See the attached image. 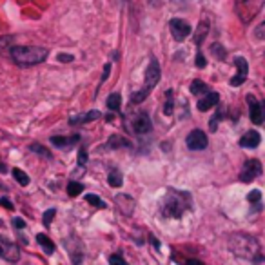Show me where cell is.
I'll return each mask as SVG.
<instances>
[{
	"label": "cell",
	"instance_id": "cell-1",
	"mask_svg": "<svg viewBox=\"0 0 265 265\" xmlns=\"http://www.w3.org/2000/svg\"><path fill=\"white\" fill-rule=\"evenodd\" d=\"M229 249L232 254L240 256V258H247L252 261L265 260L263 256H260V245H258L256 238L243 234V232H236L229 238Z\"/></svg>",
	"mask_w": 265,
	"mask_h": 265
},
{
	"label": "cell",
	"instance_id": "cell-2",
	"mask_svg": "<svg viewBox=\"0 0 265 265\" xmlns=\"http://www.w3.org/2000/svg\"><path fill=\"white\" fill-rule=\"evenodd\" d=\"M187 209H191V196L185 191L169 189L162 200V214L166 218H182Z\"/></svg>",
	"mask_w": 265,
	"mask_h": 265
},
{
	"label": "cell",
	"instance_id": "cell-3",
	"mask_svg": "<svg viewBox=\"0 0 265 265\" xmlns=\"http://www.w3.org/2000/svg\"><path fill=\"white\" fill-rule=\"evenodd\" d=\"M49 51L42 46H15L11 49V58L15 64H19L22 67L37 66L42 64L48 58Z\"/></svg>",
	"mask_w": 265,
	"mask_h": 265
},
{
	"label": "cell",
	"instance_id": "cell-4",
	"mask_svg": "<svg viewBox=\"0 0 265 265\" xmlns=\"http://www.w3.org/2000/svg\"><path fill=\"white\" fill-rule=\"evenodd\" d=\"M160 75H162V71H160V66H158V60L151 57L149 66H147L146 80H144L142 89L137 91V93L131 96V104H140V102H144V100L149 96V93L155 89V85L160 82Z\"/></svg>",
	"mask_w": 265,
	"mask_h": 265
},
{
	"label": "cell",
	"instance_id": "cell-5",
	"mask_svg": "<svg viewBox=\"0 0 265 265\" xmlns=\"http://www.w3.org/2000/svg\"><path fill=\"white\" fill-rule=\"evenodd\" d=\"M261 173H263L261 164L256 160V158H252V160H247L245 164H243L238 178H240V182H243V184H249V182L256 180L258 176H261Z\"/></svg>",
	"mask_w": 265,
	"mask_h": 265
},
{
	"label": "cell",
	"instance_id": "cell-6",
	"mask_svg": "<svg viewBox=\"0 0 265 265\" xmlns=\"http://www.w3.org/2000/svg\"><path fill=\"white\" fill-rule=\"evenodd\" d=\"M169 29H171V35H173V38H175L176 42H184L185 38L189 37L191 31H193V28H191L185 20L182 19H173L169 22Z\"/></svg>",
	"mask_w": 265,
	"mask_h": 265
},
{
	"label": "cell",
	"instance_id": "cell-7",
	"mask_svg": "<svg viewBox=\"0 0 265 265\" xmlns=\"http://www.w3.org/2000/svg\"><path fill=\"white\" fill-rule=\"evenodd\" d=\"M0 256H2L6 261H11V263L19 261L20 260L19 245H15L13 241H10L8 238L0 236Z\"/></svg>",
	"mask_w": 265,
	"mask_h": 265
},
{
	"label": "cell",
	"instance_id": "cell-8",
	"mask_svg": "<svg viewBox=\"0 0 265 265\" xmlns=\"http://www.w3.org/2000/svg\"><path fill=\"white\" fill-rule=\"evenodd\" d=\"M207 142H209L207 135L202 129H194L185 138V144H187V147H189L191 151H202V149L207 147Z\"/></svg>",
	"mask_w": 265,
	"mask_h": 265
},
{
	"label": "cell",
	"instance_id": "cell-9",
	"mask_svg": "<svg viewBox=\"0 0 265 265\" xmlns=\"http://www.w3.org/2000/svg\"><path fill=\"white\" fill-rule=\"evenodd\" d=\"M234 66H236V75L231 78V85L232 87H238L243 82L247 80V75H249V64L243 57H236L234 58Z\"/></svg>",
	"mask_w": 265,
	"mask_h": 265
},
{
	"label": "cell",
	"instance_id": "cell-10",
	"mask_svg": "<svg viewBox=\"0 0 265 265\" xmlns=\"http://www.w3.org/2000/svg\"><path fill=\"white\" fill-rule=\"evenodd\" d=\"M247 102H249V116H251V122L258 125V123L263 122V107H261V104L252 95H247Z\"/></svg>",
	"mask_w": 265,
	"mask_h": 265
},
{
	"label": "cell",
	"instance_id": "cell-11",
	"mask_svg": "<svg viewBox=\"0 0 265 265\" xmlns=\"http://www.w3.org/2000/svg\"><path fill=\"white\" fill-rule=\"evenodd\" d=\"M114 204L118 205L120 213L127 214V216H131L135 207H137V202H135L131 196H127V194H118V196L114 198Z\"/></svg>",
	"mask_w": 265,
	"mask_h": 265
},
{
	"label": "cell",
	"instance_id": "cell-12",
	"mask_svg": "<svg viewBox=\"0 0 265 265\" xmlns=\"http://www.w3.org/2000/svg\"><path fill=\"white\" fill-rule=\"evenodd\" d=\"M261 142V137L258 131H247L243 137L240 138V146L245 147V149H254V147H258Z\"/></svg>",
	"mask_w": 265,
	"mask_h": 265
},
{
	"label": "cell",
	"instance_id": "cell-13",
	"mask_svg": "<svg viewBox=\"0 0 265 265\" xmlns=\"http://www.w3.org/2000/svg\"><path fill=\"white\" fill-rule=\"evenodd\" d=\"M135 132H138V135H147V132L151 131V118L147 116L146 113H142V114H138L137 118H135Z\"/></svg>",
	"mask_w": 265,
	"mask_h": 265
},
{
	"label": "cell",
	"instance_id": "cell-14",
	"mask_svg": "<svg viewBox=\"0 0 265 265\" xmlns=\"http://www.w3.org/2000/svg\"><path fill=\"white\" fill-rule=\"evenodd\" d=\"M218 104H220V95L213 91V93H207V95L198 102V111H209V109L214 107V105H218Z\"/></svg>",
	"mask_w": 265,
	"mask_h": 265
},
{
	"label": "cell",
	"instance_id": "cell-15",
	"mask_svg": "<svg viewBox=\"0 0 265 265\" xmlns=\"http://www.w3.org/2000/svg\"><path fill=\"white\" fill-rule=\"evenodd\" d=\"M80 140V135H73V137H51V144L57 147H71L75 144H78Z\"/></svg>",
	"mask_w": 265,
	"mask_h": 265
},
{
	"label": "cell",
	"instance_id": "cell-16",
	"mask_svg": "<svg viewBox=\"0 0 265 265\" xmlns=\"http://www.w3.org/2000/svg\"><path fill=\"white\" fill-rule=\"evenodd\" d=\"M107 147L109 149H120V147H131V142L127 138L120 137V135H113V137L107 140Z\"/></svg>",
	"mask_w": 265,
	"mask_h": 265
},
{
	"label": "cell",
	"instance_id": "cell-17",
	"mask_svg": "<svg viewBox=\"0 0 265 265\" xmlns=\"http://www.w3.org/2000/svg\"><path fill=\"white\" fill-rule=\"evenodd\" d=\"M96 118H100V111H89V113L84 114V116H75V118H71L69 123H71V125H76V123H89Z\"/></svg>",
	"mask_w": 265,
	"mask_h": 265
},
{
	"label": "cell",
	"instance_id": "cell-18",
	"mask_svg": "<svg viewBox=\"0 0 265 265\" xmlns=\"http://www.w3.org/2000/svg\"><path fill=\"white\" fill-rule=\"evenodd\" d=\"M207 31H209V24L207 22H200V26L196 28V31H194V44L196 46H200V44L204 42V38H205V35H207Z\"/></svg>",
	"mask_w": 265,
	"mask_h": 265
},
{
	"label": "cell",
	"instance_id": "cell-19",
	"mask_svg": "<svg viewBox=\"0 0 265 265\" xmlns=\"http://www.w3.org/2000/svg\"><path fill=\"white\" fill-rule=\"evenodd\" d=\"M37 241L42 245V249L48 252V254H53V252H55V243H53L46 234H37Z\"/></svg>",
	"mask_w": 265,
	"mask_h": 265
},
{
	"label": "cell",
	"instance_id": "cell-20",
	"mask_svg": "<svg viewBox=\"0 0 265 265\" xmlns=\"http://www.w3.org/2000/svg\"><path fill=\"white\" fill-rule=\"evenodd\" d=\"M222 116H223V107H222V105H220V107L216 109V113L213 114V118H211V122H209V131H211V132L216 131V129H218V122H220V120H223Z\"/></svg>",
	"mask_w": 265,
	"mask_h": 265
},
{
	"label": "cell",
	"instance_id": "cell-21",
	"mask_svg": "<svg viewBox=\"0 0 265 265\" xmlns=\"http://www.w3.org/2000/svg\"><path fill=\"white\" fill-rule=\"evenodd\" d=\"M107 182H109V185H111V187H122L123 178H122V175H120L118 171H111V173H109V176H107Z\"/></svg>",
	"mask_w": 265,
	"mask_h": 265
},
{
	"label": "cell",
	"instance_id": "cell-22",
	"mask_svg": "<svg viewBox=\"0 0 265 265\" xmlns=\"http://www.w3.org/2000/svg\"><path fill=\"white\" fill-rule=\"evenodd\" d=\"M120 104H122V96H120L118 93H113V95H109V98H107V107L111 109V111H118V109H120Z\"/></svg>",
	"mask_w": 265,
	"mask_h": 265
},
{
	"label": "cell",
	"instance_id": "cell-23",
	"mask_svg": "<svg viewBox=\"0 0 265 265\" xmlns=\"http://www.w3.org/2000/svg\"><path fill=\"white\" fill-rule=\"evenodd\" d=\"M191 93L193 95H202V93H209V87L207 84H204L202 80H194L191 84Z\"/></svg>",
	"mask_w": 265,
	"mask_h": 265
},
{
	"label": "cell",
	"instance_id": "cell-24",
	"mask_svg": "<svg viewBox=\"0 0 265 265\" xmlns=\"http://www.w3.org/2000/svg\"><path fill=\"white\" fill-rule=\"evenodd\" d=\"M29 149H31L33 153H37V155H40V157L48 158V160L53 157L51 151H49V149H46L44 146H40V144H31V146H29Z\"/></svg>",
	"mask_w": 265,
	"mask_h": 265
},
{
	"label": "cell",
	"instance_id": "cell-25",
	"mask_svg": "<svg viewBox=\"0 0 265 265\" xmlns=\"http://www.w3.org/2000/svg\"><path fill=\"white\" fill-rule=\"evenodd\" d=\"M82 191H84V185L78 184V182H69V185H67V194H69V196H73V198H75V196H78Z\"/></svg>",
	"mask_w": 265,
	"mask_h": 265
},
{
	"label": "cell",
	"instance_id": "cell-26",
	"mask_svg": "<svg viewBox=\"0 0 265 265\" xmlns=\"http://www.w3.org/2000/svg\"><path fill=\"white\" fill-rule=\"evenodd\" d=\"M13 176H15V180L19 182L20 185H24V187L29 184V176L26 175L22 169H13Z\"/></svg>",
	"mask_w": 265,
	"mask_h": 265
},
{
	"label": "cell",
	"instance_id": "cell-27",
	"mask_svg": "<svg viewBox=\"0 0 265 265\" xmlns=\"http://www.w3.org/2000/svg\"><path fill=\"white\" fill-rule=\"evenodd\" d=\"M85 200H87V204L95 205V207H98V209L105 207V204L98 198V196H96V194H87V196H85Z\"/></svg>",
	"mask_w": 265,
	"mask_h": 265
},
{
	"label": "cell",
	"instance_id": "cell-28",
	"mask_svg": "<svg viewBox=\"0 0 265 265\" xmlns=\"http://www.w3.org/2000/svg\"><path fill=\"white\" fill-rule=\"evenodd\" d=\"M164 113L169 116V114H173V91L167 89V100L166 104H164Z\"/></svg>",
	"mask_w": 265,
	"mask_h": 265
},
{
	"label": "cell",
	"instance_id": "cell-29",
	"mask_svg": "<svg viewBox=\"0 0 265 265\" xmlns=\"http://www.w3.org/2000/svg\"><path fill=\"white\" fill-rule=\"evenodd\" d=\"M211 51L216 55L218 60H223V58H225V55H227V53H225V49H223V46H220V44H213V46H211Z\"/></svg>",
	"mask_w": 265,
	"mask_h": 265
},
{
	"label": "cell",
	"instance_id": "cell-30",
	"mask_svg": "<svg viewBox=\"0 0 265 265\" xmlns=\"http://www.w3.org/2000/svg\"><path fill=\"white\" fill-rule=\"evenodd\" d=\"M55 214H57V211H55V209H48V211H46V213H44V225H46V227H49V225H51V222H53V218H55Z\"/></svg>",
	"mask_w": 265,
	"mask_h": 265
},
{
	"label": "cell",
	"instance_id": "cell-31",
	"mask_svg": "<svg viewBox=\"0 0 265 265\" xmlns=\"http://www.w3.org/2000/svg\"><path fill=\"white\" fill-rule=\"evenodd\" d=\"M109 263H111V265H129L120 254H111V256H109Z\"/></svg>",
	"mask_w": 265,
	"mask_h": 265
},
{
	"label": "cell",
	"instance_id": "cell-32",
	"mask_svg": "<svg viewBox=\"0 0 265 265\" xmlns=\"http://www.w3.org/2000/svg\"><path fill=\"white\" fill-rule=\"evenodd\" d=\"M254 37L258 38V40H265V22H261L260 26H256Z\"/></svg>",
	"mask_w": 265,
	"mask_h": 265
},
{
	"label": "cell",
	"instance_id": "cell-33",
	"mask_svg": "<svg viewBox=\"0 0 265 265\" xmlns=\"http://www.w3.org/2000/svg\"><path fill=\"white\" fill-rule=\"evenodd\" d=\"M260 198H261V193H260L258 189L251 191V193L247 194V200H249L251 204H254V202H260Z\"/></svg>",
	"mask_w": 265,
	"mask_h": 265
},
{
	"label": "cell",
	"instance_id": "cell-34",
	"mask_svg": "<svg viewBox=\"0 0 265 265\" xmlns=\"http://www.w3.org/2000/svg\"><path fill=\"white\" fill-rule=\"evenodd\" d=\"M194 64H196V67H200V69H204L205 66H207V62H205V57L202 55V53L198 51V55H196V60H194Z\"/></svg>",
	"mask_w": 265,
	"mask_h": 265
},
{
	"label": "cell",
	"instance_id": "cell-35",
	"mask_svg": "<svg viewBox=\"0 0 265 265\" xmlns=\"http://www.w3.org/2000/svg\"><path fill=\"white\" fill-rule=\"evenodd\" d=\"M85 162H87V153H85V149H80V151H78V164L84 166Z\"/></svg>",
	"mask_w": 265,
	"mask_h": 265
},
{
	"label": "cell",
	"instance_id": "cell-36",
	"mask_svg": "<svg viewBox=\"0 0 265 265\" xmlns=\"http://www.w3.org/2000/svg\"><path fill=\"white\" fill-rule=\"evenodd\" d=\"M13 225H15L17 229H24V227H26V222L22 220V218H15V220H13Z\"/></svg>",
	"mask_w": 265,
	"mask_h": 265
},
{
	"label": "cell",
	"instance_id": "cell-37",
	"mask_svg": "<svg viewBox=\"0 0 265 265\" xmlns=\"http://www.w3.org/2000/svg\"><path fill=\"white\" fill-rule=\"evenodd\" d=\"M0 205H4V207H6V209H10V211H13V209H15V205L11 204V202H10L8 198H0Z\"/></svg>",
	"mask_w": 265,
	"mask_h": 265
},
{
	"label": "cell",
	"instance_id": "cell-38",
	"mask_svg": "<svg viewBox=\"0 0 265 265\" xmlns=\"http://www.w3.org/2000/svg\"><path fill=\"white\" fill-rule=\"evenodd\" d=\"M109 73H111V64H105V66H104V75H102V80H100V84H102V82H105V78L109 76Z\"/></svg>",
	"mask_w": 265,
	"mask_h": 265
},
{
	"label": "cell",
	"instance_id": "cell-39",
	"mask_svg": "<svg viewBox=\"0 0 265 265\" xmlns=\"http://www.w3.org/2000/svg\"><path fill=\"white\" fill-rule=\"evenodd\" d=\"M58 60L60 62H73L75 58H73V55H64V53H62V55H58Z\"/></svg>",
	"mask_w": 265,
	"mask_h": 265
},
{
	"label": "cell",
	"instance_id": "cell-40",
	"mask_svg": "<svg viewBox=\"0 0 265 265\" xmlns=\"http://www.w3.org/2000/svg\"><path fill=\"white\" fill-rule=\"evenodd\" d=\"M185 265H204L202 261H198V260H187L185 261Z\"/></svg>",
	"mask_w": 265,
	"mask_h": 265
},
{
	"label": "cell",
	"instance_id": "cell-41",
	"mask_svg": "<svg viewBox=\"0 0 265 265\" xmlns=\"http://www.w3.org/2000/svg\"><path fill=\"white\" fill-rule=\"evenodd\" d=\"M113 118H114L113 114H107V116H105V122H113Z\"/></svg>",
	"mask_w": 265,
	"mask_h": 265
}]
</instances>
